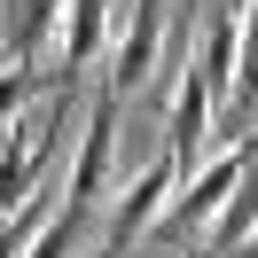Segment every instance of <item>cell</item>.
<instances>
[{
    "label": "cell",
    "mask_w": 258,
    "mask_h": 258,
    "mask_svg": "<svg viewBox=\"0 0 258 258\" xmlns=\"http://www.w3.org/2000/svg\"><path fill=\"white\" fill-rule=\"evenodd\" d=\"M71 117H86L79 110V79H63L39 110H16L0 125V211H16L24 196L55 172V157H63V141H71Z\"/></svg>",
    "instance_id": "obj_1"
},
{
    "label": "cell",
    "mask_w": 258,
    "mask_h": 258,
    "mask_svg": "<svg viewBox=\"0 0 258 258\" xmlns=\"http://www.w3.org/2000/svg\"><path fill=\"white\" fill-rule=\"evenodd\" d=\"M242 164H250V133H242V141H227L219 157H204V164H196L188 180H180V196L164 204L157 235H164V242H196V235H204V227H211V219L227 211V196H235Z\"/></svg>",
    "instance_id": "obj_2"
},
{
    "label": "cell",
    "mask_w": 258,
    "mask_h": 258,
    "mask_svg": "<svg viewBox=\"0 0 258 258\" xmlns=\"http://www.w3.org/2000/svg\"><path fill=\"white\" fill-rule=\"evenodd\" d=\"M110 157H117V94L102 86L86 102V117H79V157H71V180H63V204L79 219H94L102 188H110Z\"/></svg>",
    "instance_id": "obj_3"
},
{
    "label": "cell",
    "mask_w": 258,
    "mask_h": 258,
    "mask_svg": "<svg viewBox=\"0 0 258 258\" xmlns=\"http://www.w3.org/2000/svg\"><path fill=\"white\" fill-rule=\"evenodd\" d=\"M164 16H172V8H164V0H133V16H125V32L110 39V94L125 102V94H141L149 79H157V55H164Z\"/></svg>",
    "instance_id": "obj_4"
},
{
    "label": "cell",
    "mask_w": 258,
    "mask_h": 258,
    "mask_svg": "<svg viewBox=\"0 0 258 258\" xmlns=\"http://www.w3.org/2000/svg\"><path fill=\"white\" fill-rule=\"evenodd\" d=\"M172 188H180V172H172V157H157V164H141V172L117 188V204H110V219H102V250H125V242H141L149 227L164 219V204H172Z\"/></svg>",
    "instance_id": "obj_5"
},
{
    "label": "cell",
    "mask_w": 258,
    "mask_h": 258,
    "mask_svg": "<svg viewBox=\"0 0 258 258\" xmlns=\"http://www.w3.org/2000/svg\"><path fill=\"white\" fill-rule=\"evenodd\" d=\"M204 141H211V86H204V71H196V47H188V63H180V86H172V125H164V157H172V172H180V180L204 164Z\"/></svg>",
    "instance_id": "obj_6"
},
{
    "label": "cell",
    "mask_w": 258,
    "mask_h": 258,
    "mask_svg": "<svg viewBox=\"0 0 258 258\" xmlns=\"http://www.w3.org/2000/svg\"><path fill=\"white\" fill-rule=\"evenodd\" d=\"M235 47H242V0H211L204 8V47H196V71H204L211 102H235Z\"/></svg>",
    "instance_id": "obj_7"
},
{
    "label": "cell",
    "mask_w": 258,
    "mask_h": 258,
    "mask_svg": "<svg viewBox=\"0 0 258 258\" xmlns=\"http://www.w3.org/2000/svg\"><path fill=\"white\" fill-rule=\"evenodd\" d=\"M102 47H110V0H63V24H55V71L79 79Z\"/></svg>",
    "instance_id": "obj_8"
},
{
    "label": "cell",
    "mask_w": 258,
    "mask_h": 258,
    "mask_svg": "<svg viewBox=\"0 0 258 258\" xmlns=\"http://www.w3.org/2000/svg\"><path fill=\"white\" fill-rule=\"evenodd\" d=\"M250 235H258V133H250V164H242V180H235V196H227V211L204 227V242H211V258H235Z\"/></svg>",
    "instance_id": "obj_9"
},
{
    "label": "cell",
    "mask_w": 258,
    "mask_h": 258,
    "mask_svg": "<svg viewBox=\"0 0 258 258\" xmlns=\"http://www.w3.org/2000/svg\"><path fill=\"white\" fill-rule=\"evenodd\" d=\"M55 24H63V0H16V16H8V63L39 71V55H47Z\"/></svg>",
    "instance_id": "obj_10"
},
{
    "label": "cell",
    "mask_w": 258,
    "mask_h": 258,
    "mask_svg": "<svg viewBox=\"0 0 258 258\" xmlns=\"http://www.w3.org/2000/svg\"><path fill=\"white\" fill-rule=\"evenodd\" d=\"M235 117H258V0H242V47H235Z\"/></svg>",
    "instance_id": "obj_11"
},
{
    "label": "cell",
    "mask_w": 258,
    "mask_h": 258,
    "mask_svg": "<svg viewBox=\"0 0 258 258\" xmlns=\"http://www.w3.org/2000/svg\"><path fill=\"white\" fill-rule=\"evenodd\" d=\"M39 86H47V71H24V63H8V71H0V125H8L16 110H32V94H39Z\"/></svg>",
    "instance_id": "obj_12"
},
{
    "label": "cell",
    "mask_w": 258,
    "mask_h": 258,
    "mask_svg": "<svg viewBox=\"0 0 258 258\" xmlns=\"http://www.w3.org/2000/svg\"><path fill=\"white\" fill-rule=\"evenodd\" d=\"M235 258H258V235H250V242H242V250H235Z\"/></svg>",
    "instance_id": "obj_13"
},
{
    "label": "cell",
    "mask_w": 258,
    "mask_h": 258,
    "mask_svg": "<svg viewBox=\"0 0 258 258\" xmlns=\"http://www.w3.org/2000/svg\"><path fill=\"white\" fill-rule=\"evenodd\" d=\"M86 258H117V250H102V242H94V250H86Z\"/></svg>",
    "instance_id": "obj_14"
},
{
    "label": "cell",
    "mask_w": 258,
    "mask_h": 258,
    "mask_svg": "<svg viewBox=\"0 0 258 258\" xmlns=\"http://www.w3.org/2000/svg\"><path fill=\"white\" fill-rule=\"evenodd\" d=\"M0 219H8V211H0Z\"/></svg>",
    "instance_id": "obj_15"
}]
</instances>
